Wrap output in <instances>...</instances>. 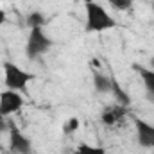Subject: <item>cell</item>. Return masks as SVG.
<instances>
[{"mask_svg": "<svg viewBox=\"0 0 154 154\" xmlns=\"http://www.w3.org/2000/svg\"><path fill=\"white\" fill-rule=\"evenodd\" d=\"M77 129H79V120L77 118H68L66 125H65V133H74Z\"/></svg>", "mask_w": 154, "mask_h": 154, "instance_id": "cell-14", "label": "cell"}, {"mask_svg": "<svg viewBox=\"0 0 154 154\" xmlns=\"http://www.w3.org/2000/svg\"><path fill=\"white\" fill-rule=\"evenodd\" d=\"M52 48V39L48 38V34L45 32L43 27L38 29H31L29 32V38L25 43V54L31 61L39 59L41 56H45L48 50Z\"/></svg>", "mask_w": 154, "mask_h": 154, "instance_id": "cell-3", "label": "cell"}, {"mask_svg": "<svg viewBox=\"0 0 154 154\" xmlns=\"http://www.w3.org/2000/svg\"><path fill=\"white\" fill-rule=\"evenodd\" d=\"M84 4H90V2H95V0H82Z\"/></svg>", "mask_w": 154, "mask_h": 154, "instance_id": "cell-19", "label": "cell"}, {"mask_svg": "<svg viewBox=\"0 0 154 154\" xmlns=\"http://www.w3.org/2000/svg\"><path fill=\"white\" fill-rule=\"evenodd\" d=\"M23 104L25 100L20 91H13V90L0 91V115L2 116H11L18 113L23 108Z\"/></svg>", "mask_w": 154, "mask_h": 154, "instance_id": "cell-4", "label": "cell"}, {"mask_svg": "<svg viewBox=\"0 0 154 154\" xmlns=\"http://www.w3.org/2000/svg\"><path fill=\"white\" fill-rule=\"evenodd\" d=\"M145 99H147L149 102H152V104H154V93H145Z\"/></svg>", "mask_w": 154, "mask_h": 154, "instance_id": "cell-16", "label": "cell"}, {"mask_svg": "<svg viewBox=\"0 0 154 154\" xmlns=\"http://www.w3.org/2000/svg\"><path fill=\"white\" fill-rule=\"evenodd\" d=\"M108 2L116 11H129L133 7V0H108Z\"/></svg>", "mask_w": 154, "mask_h": 154, "instance_id": "cell-13", "label": "cell"}, {"mask_svg": "<svg viewBox=\"0 0 154 154\" xmlns=\"http://www.w3.org/2000/svg\"><path fill=\"white\" fill-rule=\"evenodd\" d=\"M93 77V88L99 91V93H108V91H111V84H113V77L106 75V74H102V72H93L91 74Z\"/></svg>", "mask_w": 154, "mask_h": 154, "instance_id": "cell-7", "label": "cell"}, {"mask_svg": "<svg viewBox=\"0 0 154 154\" xmlns=\"http://www.w3.org/2000/svg\"><path fill=\"white\" fill-rule=\"evenodd\" d=\"M47 23V18L41 11H32L27 14V25L29 29H38V27H45Z\"/></svg>", "mask_w": 154, "mask_h": 154, "instance_id": "cell-11", "label": "cell"}, {"mask_svg": "<svg viewBox=\"0 0 154 154\" xmlns=\"http://www.w3.org/2000/svg\"><path fill=\"white\" fill-rule=\"evenodd\" d=\"M4 22H5V13H4V11L0 9V27L4 25Z\"/></svg>", "mask_w": 154, "mask_h": 154, "instance_id": "cell-15", "label": "cell"}, {"mask_svg": "<svg viewBox=\"0 0 154 154\" xmlns=\"http://www.w3.org/2000/svg\"><path fill=\"white\" fill-rule=\"evenodd\" d=\"M149 68H151V70H154V57L149 61Z\"/></svg>", "mask_w": 154, "mask_h": 154, "instance_id": "cell-17", "label": "cell"}, {"mask_svg": "<svg viewBox=\"0 0 154 154\" xmlns=\"http://www.w3.org/2000/svg\"><path fill=\"white\" fill-rule=\"evenodd\" d=\"M133 68L138 72V75H140L142 82H143L145 91L147 93H154V70H151L149 66H140V65H134Z\"/></svg>", "mask_w": 154, "mask_h": 154, "instance_id": "cell-8", "label": "cell"}, {"mask_svg": "<svg viewBox=\"0 0 154 154\" xmlns=\"http://www.w3.org/2000/svg\"><path fill=\"white\" fill-rule=\"evenodd\" d=\"M124 115V108L122 106H115V108H111V109H106L102 116H100V120H102V124H106V125H113L116 124L120 118Z\"/></svg>", "mask_w": 154, "mask_h": 154, "instance_id": "cell-10", "label": "cell"}, {"mask_svg": "<svg viewBox=\"0 0 154 154\" xmlns=\"http://www.w3.org/2000/svg\"><path fill=\"white\" fill-rule=\"evenodd\" d=\"M34 79V75L23 68H20L14 63H4V82L7 90L13 91H25L29 82Z\"/></svg>", "mask_w": 154, "mask_h": 154, "instance_id": "cell-2", "label": "cell"}, {"mask_svg": "<svg viewBox=\"0 0 154 154\" xmlns=\"http://www.w3.org/2000/svg\"><path fill=\"white\" fill-rule=\"evenodd\" d=\"M75 154H106L102 147H95V145H88V143H81L77 147Z\"/></svg>", "mask_w": 154, "mask_h": 154, "instance_id": "cell-12", "label": "cell"}, {"mask_svg": "<svg viewBox=\"0 0 154 154\" xmlns=\"http://www.w3.org/2000/svg\"><path fill=\"white\" fill-rule=\"evenodd\" d=\"M84 14H86V32H104L109 29H115V18L97 2L84 4Z\"/></svg>", "mask_w": 154, "mask_h": 154, "instance_id": "cell-1", "label": "cell"}, {"mask_svg": "<svg viewBox=\"0 0 154 154\" xmlns=\"http://www.w3.org/2000/svg\"><path fill=\"white\" fill-rule=\"evenodd\" d=\"M151 149H152V154H154V142H152V145H151Z\"/></svg>", "mask_w": 154, "mask_h": 154, "instance_id": "cell-20", "label": "cell"}, {"mask_svg": "<svg viewBox=\"0 0 154 154\" xmlns=\"http://www.w3.org/2000/svg\"><path fill=\"white\" fill-rule=\"evenodd\" d=\"M9 152L11 154H32L31 140L13 122L9 124Z\"/></svg>", "mask_w": 154, "mask_h": 154, "instance_id": "cell-5", "label": "cell"}, {"mask_svg": "<svg viewBox=\"0 0 154 154\" xmlns=\"http://www.w3.org/2000/svg\"><path fill=\"white\" fill-rule=\"evenodd\" d=\"M4 118H5V116H2V115H0V127H2V124H4Z\"/></svg>", "mask_w": 154, "mask_h": 154, "instance_id": "cell-18", "label": "cell"}, {"mask_svg": "<svg viewBox=\"0 0 154 154\" xmlns=\"http://www.w3.org/2000/svg\"><path fill=\"white\" fill-rule=\"evenodd\" d=\"M111 93H113V97H115V100L118 102V106H122V108H127L129 104H131V97L127 95V91L118 84V81L113 79V84H111Z\"/></svg>", "mask_w": 154, "mask_h": 154, "instance_id": "cell-9", "label": "cell"}, {"mask_svg": "<svg viewBox=\"0 0 154 154\" xmlns=\"http://www.w3.org/2000/svg\"><path fill=\"white\" fill-rule=\"evenodd\" d=\"M134 129H136V142L143 149H151L154 142V125L142 118H134Z\"/></svg>", "mask_w": 154, "mask_h": 154, "instance_id": "cell-6", "label": "cell"}]
</instances>
